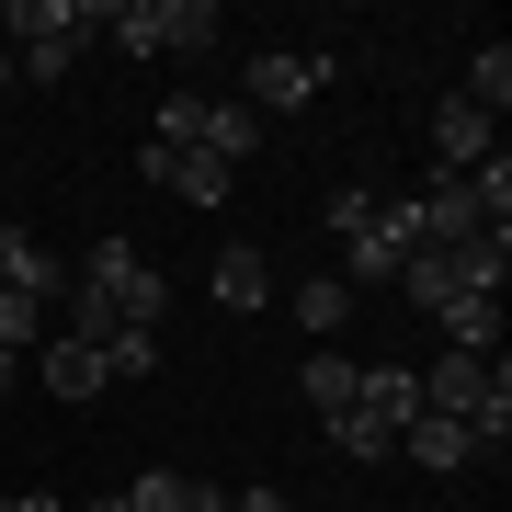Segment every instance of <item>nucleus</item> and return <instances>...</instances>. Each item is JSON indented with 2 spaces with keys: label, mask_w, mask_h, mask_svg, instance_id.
Listing matches in <instances>:
<instances>
[{
  "label": "nucleus",
  "mask_w": 512,
  "mask_h": 512,
  "mask_svg": "<svg viewBox=\"0 0 512 512\" xmlns=\"http://www.w3.org/2000/svg\"><path fill=\"white\" fill-rule=\"evenodd\" d=\"M160 308H171V285H160L148 251H126V239H92V251H80L69 330H160Z\"/></svg>",
  "instance_id": "f257e3e1"
},
{
  "label": "nucleus",
  "mask_w": 512,
  "mask_h": 512,
  "mask_svg": "<svg viewBox=\"0 0 512 512\" xmlns=\"http://www.w3.org/2000/svg\"><path fill=\"white\" fill-rule=\"evenodd\" d=\"M410 376H421V410L467 421L478 456H501V433H512V365L501 353H433V365H410Z\"/></svg>",
  "instance_id": "f03ea898"
},
{
  "label": "nucleus",
  "mask_w": 512,
  "mask_h": 512,
  "mask_svg": "<svg viewBox=\"0 0 512 512\" xmlns=\"http://www.w3.org/2000/svg\"><path fill=\"white\" fill-rule=\"evenodd\" d=\"M501 274H512V228H478V239H433V251H410V262H399V296L433 319V308H456V296H501Z\"/></svg>",
  "instance_id": "7ed1b4c3"
},
{
  "label": "nucleus",
  "mask_w": 512,
  "mask_h": 512,
  "mask_svg": "<svg viewBox=\"0 0 512 512\" xmlns=\"http://www.w3.org/2000/svg\"><path fill=\"white\" fill-rule=\"evenodd\" d=\"M92 35L126 57H205L228 23H217V0H92Z\"/></svg>",
  "instance_id": "20e7f679"
},
{
  "label": "nucleus",
  "mask_w": 512,
  "mask_h": 512,
  "mask_svg": "<svg viewBox=\"0 0 512 512\" xmlns=\"http://www.w3.org/2000/svg\"><path fill=\"white\" fill-rule=\"evenodd\" d=\"M410 421H421V376H410V365H365V376H353V399L330 410V444L376 467V456H399Z\"/></svg>",
  "instance_id": "39448f33"
},
{
  "label": "nucleus",
  "mask_w": 512,
  "mask_h": 512,
  "mask_svg": "<svg viewBox=\"0 0 512 512\" xmlns=\"http://www.w3.org/2000/svg\"><path fill=\"white\" fill-rule=\"evenodd\" d=\"M0 35H12V69L69 80L80 46H92V0H23V12H0Z\"/></svg>",
  "instance_id": "423d86ee"
},
{
  "label": "nucleus",
  "mask_w": 512,
  "mask_h": 512,
  "mask_svg": "<svg viewBox=\"0 0 512 512\" xmlns=\"http://www.w3.org/2000/svg\"><path fill=\"white\" fill-rule=\"evenodd\" d=\"M410 251H421V217H410V194H399V205H376V217L342 239V285H399Z\"/></svg>",
  "instance_id": "0eeeda50"
},
{
  "label": "nucleus",
  "mask_w": 512,
  "mask_h": 512,
  "mask_svg": "<svg viewBox=\"0 0 512 512\" xmlns=\"http://www.w3.org/2000/svg\"><path fill=\"white\" fill-rule=\"evenodd\" d=\"M319 92H330V57H296V46H262L251 80H239V103H251V114H308Z\"/></svg>",
  "instance_id": "6e6552de"
},
{
  "label": "nucleus",
  "mask_w": 512,
  "mask_h": 512,
  "mask_svg": "<svg viewBox=\"0 0 512 512\" xmlns=\"http://www.w3.org/2000/svg\"><path fill=\"white\" fill-rule=\"evenodd\" d=\"M490 126H501V114H478L467 92H444V103H433V171H478V160H501Z\"/></svg>",
  "instance_id": "1a4fd4ad"
},
{
  "label": "nucleus",
  "mask_w": 512,
  "mask_h": 512,
  "mask_svg": "<svg viewBox=\"0 0 512 512\" xmlns=\"http://www.w3.org/2000/svg\"><path fill=\"white\" fill-rule=\"evenodd\" d=\"M137 171H148L160 194H183V205H228V183H239V171L205 160V148H137Z\"/></svg>",
  "instance_id": "9d476101"
},
{
  "label": "nucleus",
  "mask_w": 512,
  "mask_h": 512,
  "mask_svg": "<svg viewBox=\"0 0 512 512\" xmlns=\"http://www.w3.org/2000/svg\"><path fill=\"white\" fill-rule=\"evenodd\" d=\"M103 342H92V330H57V342H46V399H103Z\"/></svg>",
  "instance_id": "9b49d317"
},
{
  "label": "nucleus",
  "mask_w": 512,
  "mask_h": 512,
  "mask_svg": "<svg viewBox=\"0 0 512 512\" xmlns=\"http://www.w3.org/2000/svg\"><path fill=\"white\" fill-rule=\"evenodd\" d=\"M262 296H274V262H262L251 239H228V251H217V319H251Z\"/></svg>",
  "instance_id": "f8f14e48"
},
{
  "label": "nucleus",
  "mask_w": 512,
  "mask_h": 512,
  "mask_svg": "<svg viewBox=\"0 0 512 512\" xmlns=\"http://www.w3.org/2000/svg\"><path fill=\"white\" fill-rule=\"evenodd\" d=\"M399 456H410V467H467L478 433H467V421H444V410H421L410 433H399Z\"/></svg>",
  "instance_id": "ddd939ff"
},
{
  "label": "nucleus",
  "mask_w": 512,
  "mask_h": 512,
  "mask_svg": "<svg viewBox=\"0 0 512 512\" xmlns=\"http://www.w3.org/2000/svg\"><path fill=\"white\" fill-rule=\"evenodd\" d=\"M0 285H12V296H57V262H46V239L0 228Z\"/></svg>",
  "instance_id": "4468645a"
},
{
  "label": "nucleus",
  "mask_w": 512,
  "mask_h": 512,
  "mask_svg": "<svg viewBox=\"0 0 512 512\" xmlns=\"http://www.w3.org/2000/svg\"><path fill=\"white\" fill-rule=\"evenodd\" d=\"M353 376H365V365H353V353H330V342H319V353H308V376H296V399H308V410L330 421V410L353 399Z\"/></svg>",
  "instance_id": "2eb2a0df"
},
{
  "label": "nucleus",
  "mask_w": 512,
  "mask_h": 512,
  "mask_svg": "<svg viewBox=\"0 0 512 512\" xmlns=\"http://www.w3.org/2000/svg\"><path fill=\"white\" fill-rule=\"evenodd\" d=\"M92 342H103V376H114V387L160 376V330H92Z\"/></svg>",
  "instance_id": "dca6fc26"
},
{
  "label": "nucleus",
  "mask_w": 512,
  "mask_h": 512,
  "mask_svg": "<svg viewBox=\"0 0 512 512\" xmlns=\"http://www.w3.org/2000/svg\"><path fill=\"white\" fill-rule=\"evenodd\" d=\"M467 103H478V114H501V103H512V46H501V35L467 57Z\"/></svg>",
  "instance_id": "f3484780"
},
{
  "label": "nucleus",
  "mask_w": 512,
  "mask_h": 512,
  "mask_svg": "<svg viewBox=\"0 0 512 512\" xmlns=\"http://www.w3.org/2000/svg\"><path fill=\"white\" fill-rule=\"evenodd\" d=\"M126 512H194V478L183 467H148V478H126Z\"/></svg>",
  "instance_id": "a211bd4d"
},
{
  "label": "nucleus",
  "mask_w": 512,
  "mask_h": 512,
  "mask_svg": "<svg viewBox=\"0 0 512 512\" xmlns=\"http://www.w3.org/2000/svg\"><path fill=\"white\" fill-rule=\"evenodd\" d=\"M296 319H308V330H319V342H330V330H342V319H353V285H342V274H319L308 296H296Z\"/></svg>",
  "instance_id": "6ab92c4d"
},
{
  "label": "nucleus",
  "mask_w": 512,
  "mask_h": 512,
  "mask_svg": "<svg viewBox=\"0 0 512 512\" xmlns=\"http://www.w3.org/2000/svg\"><path fill=\"white\" fill-rule=\"evenodd\" d=\"M376 205H387V194H365V183H342V194H330V205H319V228H330V239H353V228H365V217H376Z\"/></svg>",
  "instance_id": "aec40b11"
},
{
  "label": "nucleus",
  "mask_w": 512,
  "mask_h": 512,
  "mask_svg": "<svg viewBox=\"0 0 512 512\" xmlns=\"http://www.w3.org/2000/svg\"><path fill=\"white\" fill-rule=\"evenodd\" d=\"M0 353H12V365L35 353V296H12V285H0Z\"/></svg>",
  "instance_id": "412c9836"
},
{
  "label": "nucleus",
  "mask_w": 512,
  "mask_h": 512,
  "mask_svg": "<svg viewBox=\"0 0 512 512\" xmlns=\"http://www.w3.org/2000/svg\"><path fill=\"white\" fill-rule=\"evenodd\" d=\"M228 512H285V490H228Z\"/></svg>",
  "instance_id": "4be33fe9"
},
{
  "label": "nucleus",
  "mask_w": 512,
  "mask_h": 512,
  "mask_svg": "<svg viewBox=\"0 0 512 512\" xmlns=\"http://www.w3.org/2000/svg\"><path fill=\"white\" fill-rule=\"evenodd\" d=\"M12 376H23V365H12V353H0V399H12Z\"/></svg>",
  "instance_id": "5701e85b"
},
{
  "label": "nucleus",
  "mask_w": 512,
  "mask_h": 512,
  "mask_svg": "<svg viewBox=\"0 0 512 512\" xmlns=\"http://www.w3.org/2000/svg\"><path fill=\"white\" fill-rule=\"evenodd\" d=\"M0 92H12V46H0Z\"/></svg>",
  "instance_id": "b1692460"
},
{
  "label": "nucleus",
  "mask_w": 512,
  "mask_h": 512,
  "mask_svg": "<svg viewBox=\"0 0 512 512\" xmlns=\"http://www.w3.org/2000/svg\"><path fill=\"white\" fill-rule=\"evenodd\" d=\"M92 512H126V490H114V501H92Z\"/></svg>",
  "instance_id": "393cba45"
}]
</instances>
